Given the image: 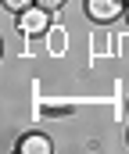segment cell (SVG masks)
I'll return each instance as SVG.
<instances>
[{"instance_id":"obj_7","label":"cell","mask_w":129,"mask_h":154,"mask_svg":"<svg viewBox=\"0 0 129 154\" xmlns=\"http://www.w3.org/2000/svg\"><path fill=\"white\" fill-rule=\"evenodd\" d=\"M126 18H129V7H126Z\"/></svg>"},{"instance_id":"obj_2","label":"cell","mask_w":129,"mask_h":154,"mask_svg":"<svg viewBox=\"0 0 129 154\" xmlns=\"http://www.w3.org/2000/svg\"><path fill=\"white\" fill-rule=\"evenodd\" d=\"M86 14L93 22H115L122 14V0H86Z\"/></svg>"},{"instance_id":"obj_4","label":"cell","mask_w":129,"mask_h":154,"mask_svg":"<svg viewBox=\"0 0 129 154\" xmlns=\"http://www.w3.org/2000/svg\"><path fill=\"white\" fill-rule=\"evenodd\" d=\"M65 47H68V36H65L61 29H54V32H50V50H54V54H61Z\"/></svg>"},{"instance_id":"obj_6","label":"cell","mask_w":129,"mask_h":154,"mask_svg":"<svg viewBox=\"0 0 129 154\" xmlns=\"http://www.w3.org/2000/svg\"><path fill=\"white\" fill-rule=\"evenodd\" d=\"M36 4H40V7H47V11H54V7H61L65 0H36Z\"/></svg>"},{"instance_id":"obj_1","label":"cell","mask_w":129,"mask_h":154,"mask_svg":"<svg viewBox=\"0 0 129 154\" xmlns=\"http://www.w3.org/2000/svg\"><path fill=\"white\" fill-rule=\"evenodd\" d=\"M18 25H22V32H25V36H40V32H47V29H50L47 7H40V4H36V11H32V7H29V11H22Z\"/></svg>"},{"instance_id":"obj_5","label":"cell","mask_w":129,"mask_h":154,"mask_svg":"<svg viewBox=\"0 0 129 154\" xmlns=\"http://www.w3.org/2000/svg\"><path fill=\"white\" fill-rule=\"evenodd\" d=\"M32 4H36V0H4V7H7V11H29Z\"/></svg>"},{"instance_id":"obj_3","label":"cell","mask_w":129,"mask_h":154,"mask_svg":"<svg viewBox=\"0 0 129 154\" xmlns=\"http://www.w3.org/2000/svg\"><path fill=\"white\" fill-rule=\"evenodd\" d=\"M18 151H22V154H50L54 147H50V140H47V136L32 133V136H25V140L18 143Z\"/></svg>"}]
</instances>
